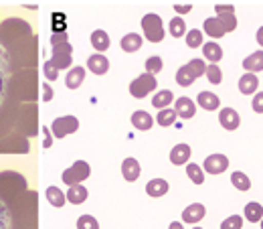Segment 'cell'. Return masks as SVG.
I'll use <instances>...</instances> for the list:
<instances>
[{
  "mask_svg": "<svg viewBox=\"0 0 263 229\" xmlns=\"http://www.w3.org/2000/svg\"><path fill=\"white\" fill-rule=\"evenodd\" d=\"M217 19L225 27V31L231 33L237 29V19H235V6L233 4H217Z\"/></svg>",
  "mask_w": 263,
  "mask_h": 229,
  "instance_id": "cell-8",
  "label": "cell"
},
{
  "mask_svg": "<svg viewBox=\"0 0 263 229\" xmlns=\"http://www.w3.org/2000/svg\"><path fill=\"white\" fill-rule=\"evenodd\" d=\"M174 99V94L170 92V90H164V92H158L154 99H152V105L154 108H158V110H166L168 105H170V101Z\"/></svg>",
  "mask_w": 263,
  "mask_h": 229,
  "instance_id": "cell-31",
  "label": "cell"
},
{
  "mask_svg": "<svg viewBox=\"0 0 263 229\" xmlns=\"http://www.w3.org/2000/svg\"><path fill=\"white\" fill-rule=\"evenodd\" d=\"M77 229H99V223L96 217L91 215H81L77 219Z\"/></svg>",
  "mask_w": 263,
  "mask_h": 229,
  "instance_id": "cell-37",
  "label": "cell"
},
{
  "mask_svg": "<svg viewBox=\"0 0 263 229\" xmlns=\"http://www.w3.org/2000/svg\"><path fill=\"white\" fill-rule=\"evenodd\" d=\"M206 73V65L202 59H193L189 65H182L176 71V83L180 87H189L195 83V79Z\"/></svg>",
  "mask_w": 263,
  "mask_h": 229,
  "instance_id": "cell-1",
  "label": "cell"
},
{
  "mask_svg": "<svg viewBox=\"0 0 263 229\" xmlns=\"http://www.w3.org/2000/svg\"><path fill=\"white\" fill-rule=\"evenodd\" d=\"M168 229H184V227H182V223H180V221H172Z\"/></svg>",
  "mask_w": 263,
  "mask_h": 229,
  "instance_id": "cell-44",
  "label": "cell"
},
{
  "mask_svg": "<svg viewBox=\"0 0 263 229\" xmlns=\"http://www.w3.org/2000/svg\"><path fill=\"white\" fill-rule=\"evenodd\" d=\"M202 53H204V57L211 61V65H215V63H219V61L223 59V49H221L217 43H204V45H202Z\"/></svg>",
  "mask_w": 263,
  "mask_h": 229,
  "instance_id": "cell-24",
  "label": "cell"
},
{
  "mask_svg": "<svg viewBox=\"0 0 263 229\" xmlns=\"http://www.w3.org/2000/svg\"><path fill=\"white\" fill-rule=\"evenodd\" d=\"M243 67L247 73H255V71H263V51H255L251 53L245 61H243Z\"/></svg>",
  "mask_w": 263,
  "mask_h": 229,
  "instance_id": "cell-23",
  "label": "cell"
},
{
  "mask_svg": "<svg viewBox=\"0 0 263 229\" xmlns=\"http://www.w3.org/2000/svg\"><path fill=\"white\" fill-rule=\"evenodd\" d=\"M195 229H202V227H195Z\"/></svg>",
  "mask_w": 263,
  "mask_h": 229,
  "instance_id": "cell-47",
  "label": "cell"
},
{
  "mask_svg": "<svg viewBox=\"0 0 263 229\" xmlns=\"http://www.w3.org/2000/svg\"><path fill=\"white\" fill-rule=\"evenodd\" d=\"M245 217L249 223H257L263 219V207L259 203H247L245 207Z\"/></svg>",
  "mask_w": 263,
  "mask_h": 229,
  "instance_id": "cell-28",
  "label": "cell"
},
{
  "mask_svg": "<svg viewBox=\"0 0 263 229\" xmlns=\"http://www.w3.org/2000/svg\"><path fill=\"white\" fill-rule=\"evenodd\" d=\"M87 189L83 187V185H73V187H69V191H67V201L69 203H73V205H81V203H85V199H87Z\"/></svg>",
  "mask_w": 263,
  "mask_h": 229,
  "instance_id": "cell-22",
  "label": "cell"
},
{
  "mask_svg": "<svg viewBox=\"0 0 263 229\" xmlns=\"http://www.w3.org/2000/svg\"><path fill=\"white\" fill-rule=\"evenodd\" d=\"M204 33L209 34V37H213V39H221V37L227 34V31L221 25V21L217 16H213V19H206L204 21Z\"/></svg>",
  "mask_w": 263,
  "mask_h": 229,
  "instance_id": "cell-20",
  "label": "cell"
},
{
  "mask_svg": "<svg viewBox=\"0 0 263 229\" xmlns=\"http://www.w3.org/2000/svg\"><path fill=\"white\" fill-rule=\"evenodd\" d=\"M43 71H45V77H47L49 81H55V79L59 77V69L53 65L51 61H47V63L43 65Z\"/></svg>",
  "mask_w": 263,
  "mask_h": 229,
  "instance_id": "cell-40",
  "label": "cell"
},
{
  "mask_svg": "<svg viewBox=\"0 0 263 229\" xmlns=\"http://www.w3.org/2000/svg\"><path fill=\"white\" fill-rule=\"evenodd\" d=\"M261 229H263V219H261Z\"/></svg>",
  "mask_w": 263,
  "mask_h": 229,
  "instance_id": "cell-46",
  "label": "cell"
},
{
  "mask_svg": "<svg viewBox=\"0 0 263 229\" xmlns=\"http://www.w3.org/2000/svg\"><path fill=\"white\" fill-rule=\"evenodd\" d=\"M91 45H93V49L99 51L101 55H103V51H107V47H109V34L105 33V31H93L91 33Z\"/></svg>",
  "mask_w": 263,
  "mask_h": 229,
  "instance_id": "cell-26",
  "label": "cell"
},
{
  "mask_svg": "<svg viewBox=\"0 0 263 229\" xmlns=\"http://www.w3.org/2000/svg\"><path fill=\"white\" fill-rule=\"evenodd\" d=\"M10 81V53L4 43H0V103L4 101Z\"/></svg>",
  "mask_w": 263,
  "mask_h": 229,
  "instance_id": "cell-5",
  "label": "cell"
},
{
  "mask_svg": "<svg viewBox=\"0 0 263 229\" xmlns=\"http://www.w3.org/2000/svg\"><path fill=\"white\" fill-rule=\"evenodd\" d=\"M158 71H162V59H160V57H150V59H146V73L156 75Z\"/></svg>",
  "mask_w": 263,
  "mask_h": 229,
  "instance_id": "cell-38",
  "label": "cell"
},
{
  "mask_svg": "<svg viewBox=\"0 0 263 229\" xmlns=\"http://www.w3.org/2000/svg\"><path fill=\"white\" fill-rule=\"evenodd\" d=\"M176 110H170V108H166V110H160L158 112V116H156V122L162 126V128H168V126H172L174 122H176Z\"/></svg>",
  "mask_w": 263,
  "mask_h": 229,
  "instance_id": "cell-30",
  "label": "cell"
},
{
  "mask_svg": "<svg viewBox=\"0 0 263 229\" xmlns=\"http://www.w3.org/2000/svg\"><path fill=\"white\" fill-rule=\"evenodd\" d=\"M186 45H189L191 49H198V47L202 45V33H200L198 29L189 31V33H186Z\"/></svg>",
  "mask_w": 263,
  "mask_h": 229,
  "instance_id": "cell-36",
  "label": "cell"
},
{
  "mask_svg": "<svg viewBox=\"0 0 263 229\" xmlns=\"http://www.w3.org/2000/svg\"><path fill=\"white\" fill-rule=\"evenodd\" d=\"M168 189H170V185H168V181H164V179H152L146 185V193L150 197H154V199L164 197L168 193Z\"/></svg>",
  "mask_w": 263,
  "mask_h": 229,
  "instance_id": "cell-19",
  "label": "cell"
},
{
  "mask_svg": "<svg viewBox=\"0 0 263 229\" xmlns=\"http://www.w3.org/2000/svg\"><path fill=\"white\" fill-rule=\"evenodd\" d=\"M231 183H233V187L239 189V191H249V189H251L249 177H247L245 172H241V170H235V172L231 174Z\"/></svg>",
  "mask_w": 263,
  "mask_h": 229,
  "instance_id": "cell-27",
  "label": "cell"
},
{
  "mask_svg": "<svg viewBox=\"0 0 263 229\" xmlns=\"http://www.w3.org/2000/svg\"><path fill=\"white\" fill-rule=\"evenodd\" d=\"M140 172H142V168H140V163L136 158H126L124 161V164H122V174H124V179L128 183H136L138 177H140Z\"/></svg>",
  "mask_w": 263,
  "mask_h": 229,
  "instance_id": "cell-16",
  "label": "cell"
},
{
  "mask_svg": "<svg viewBox=\"0 0 263 229\" xmlns=\"http://www.w3.org/2000/svg\"><path fill=\"white\" fill-rule=\"evenodd\" d=\"M47 199H49V203L53 207H63L67 203V195L61 189H57V187H49L47 189Z\"/></svg>",
  "mask_w": 263,
  "mask_h": 229,
  "instance_id": "cell-29",
  "label": "cell"
},
{
  "mask_svg": "<svg viewBox=\"0 0 263 229\" xmlns=\"http://www.w3.org/2000/svg\"><path fill=\"white\" fill-rule=\"evenodd\" d=\"M257 43H259V45L263 47V27L259 29V31H257Z\"/></svg>",
  "mask_w": 263,
  "mask_h": 229,
  "instance_id": "cell-45",
  "label": "cell"
},
{
  "mask_svg": "<svg viewBox=\"0 0 263 229\" xmlns=\"http://www.w3.org/2000/svg\"><path fill=\"white\" fill-rule=\"evenodd\" d=\"M204 213H206L204 205L193 203V205H189V207L182 211V221H184V223H198V221L204 217Z\"/></svg>",
  "mask_w": 263,
  "mask_h": 229,
  "instance_id": "cell-12",
  "label": "cell"
},
{
  "mask_svg": "<svg viewBox=\"0 0 263 229\" xmlns=\"http://www.w3.org/2000/svg\"><path fill=\"white\" fill-rule=\"evenodd\" d=\"M186 174H189V179H191L195 185H202V183H204V170H202L198 164H189V166H186Z\"/></svg>",
  "mask_w": 263,
  "mask_h": 229,
  "instance_id": "cell-33",
  "label": "cell"
},
{
  "mask_svg": "<svg viewBox=\"0 0 263 229\" xmlns=\"http://www.w3.org/2000/svg\"><path fill=\"white\" fill-rule=\"evenodd\" d=\"M85 79V67H71L65 77V85L69 90H77Z\"/></svg>",
  "mask_w": 263,
  "mask_h": 229,
  "instance_id": "cell-17",
  "label": "cell"
},
{
  "mask_svg": "<svg viewBox=\"0 0 263 229\" xmlns=\"http://www.w3.org/2000/svg\"><path fill=\"white\" fill-rule=\"evenodd\" d=\"M197 99H198V105L202 110H209V112L219 110V105H221V99L217 98L215 94H211V92H200Z\"/></svg>",
  "mask_w": 263,
  "mask_h": 229,
  "instance_id": "cell-21",
  "label": "cell"
},
{
  "mask_svg": "<svg viewBox=\"0 0 263 229\" xmlns=\"http://www.w3.org/2000/svg\"><path fill=\"white\" fill-rule=\"evenodd\" d=\"M142 31L146 34V39L150 43H160L164 39V25H162V19L154 12H148L144 19H142Z\"/></svg>",
  "mask_w": 263,
  "mask_h": 229,
  "instance_id": "cell-2",
  "label": "cell"
},
{
  "mask_svg": "<svg viewBox=\"0 0 263 229\" xmlns=\"http://www.w3.org/2000/svg\"><path fill=\"white\" fill-rule=\"evenodd\" d=\"M79 128V120L75 116H61L53 122V136L55 138H65L67 134H73Z\"/></svg>",
  "mask_w": 263,
  "mask_h": 229,
  "instance_id": "cell-7",
  "label": "cell"
},
{
  "mask_svg": "<svg viewBox=\"0 0 263 229\" xmlns=\"http://www.w3.org/2000/svg\"><path fill=\"white\" fill-rule=\"evenodd\" d=\"M241 227H243V219L239 215H231V217H227L221 223V229H241Z\"/></svg>",
  "mask_w": 263,
  "mask_h": 229,
  "instance_id": "cell-39",
  "label": "cell"
},
{
  "mask_svg": "<svg viewBox=\"0 0 263 229\" xmlns=\"http://www.w3.org/2000/svg\"><path fill=\"white\" fill-rule=\"evenodd\" d=\"M191 158V146L189 144H176L170 152V163L176 164V166H182V164L189 163Z\"/></svg>",
  "mask_w": 263,
  "mask_h": 229,
  "instance_id": "cell-15",
  "label": "cell"
},
{
  "mask_svg": "<svg viewBox=\"0 0 263 229\" xmlns=\"http://www.w3.org/2000/svg\"><path fill=\"white\" fill-rule=\"evenodd\" d=\"M122 49L126 51V53H136V51H140V47H142V37L136 33H128L124 34V39H122Z\"/></svg>",
  "mask_w": 263,
  "mask_h": 229,
  "instance_id": "cell-25",
  "label": "cell"
},
{
  "mask_svg": "<svg viewBox=\"0 0 263 229\" xmlns=\"http://www.w3.org/2000/svg\"><path fill=\"white\" fill-rule=\"evenodd\" d=\"M156 87H158L156 77L150 75V73H142L140 77H136L130 83V94L136 99H142V98H146L150 92H154Z\"/></svg>",
  "mask_w": 263,
  "mask_h": 229,
  "instance_id": "cell-4",
  "label": "cell"
},
{
  "mask_svg": "<svg viewBox=\"0 0 263 229\" xmlns=\"http://www.w3.org/2000/svg\"><path fill=\"white\" fill-rule=\"evenodd\" d=\"M51 63L57 67L59 71L61 69H69V65L73 63V47L71 43H61V45H55L53 47V59Z\"/></svg>",
  "mask_w": 263,
  "mask_h": 229,
  "instance_id": "cell-6",
  "label": "cell"
},
{
  "mask_svg": "<svg viewBox=\"0 0 263 229\" xmlns=\"http://www.w3.org/2000/svg\"><path fill=\"white\" fill-rule=\"evenodd\" d=\"M257 87H259V79H257L255 73H245V75L239 79V92H241L243 96H251V94H255Z\"/></svg>",
  "mask_w": 263,
  "mask_h": 229,
  "instance_id": "cell-13",
  "label": "cell"
},
{
  "mask_svg": "<svg viewBox=\"0 0 263 229\" xmlns=\"http://www.w3.org/2000/svg\"><path fill=\"white\" fill-rule=\"evenodd\" d=\"M89 174H91V166L85 161H77V163L71 164L63 172L61 181L65 183L67 187H73V185H81V181H85Z\"/></svg>",
  "mask_w": 263,
  "mask_h": 229,
  "instance_id": "cell-3",
  "label": "cell"
},
{
  "mask_svg": "<svg viewBox=\"0 0 263 229\" xmlns=\"http://www.w3.org/2000/svg\"><path fill=\"white\" fill-rule=\"evenodd\" d=\"M197 114V105L191 98H178L176 99V116H180L182 120H189Z\"/></svg>",
  "mask_w": 263,
  "mask_h": 229,
  "instance_id": "cell-14",
  "label": "cell"
},
{
  "mask_svg": "<svg viewBox=\"0 0 263 229\" xmlns=\"http://www.w3.org/2000/svg\"><path fill=\"white\" fill-rule=\"evenodd\" d=\"M253 110L257 114H263V92L255 94V98H253Z\"/></svg>",
  "mask_w": 263,
  "mask_h": 229,
  "instance_id": "cell-41",
  "label": "cell"
},
{
  "mask_svg": "<svg viewBox=\"0 0 263 229\" xmlns=\"http://www.w3.org/2000/svg\"><path fill=\"white\" fill-rule=\"evenodd\" d=\"M219 122L225 130H237L241 120H239V114L233 110V108H223L221 114H219Z\"/></svg>",
  "mask_w": 263,
  "mask_h": 229,
  "instance_id": "cell-10",
  "label": "cell"
},
{
  "mask_svg": "<svg viewBox=\"0 0 263 229\" xmlns=\"http://www.w3.org/2000/svg\"><path fill=\"white\" fill-rule=\"evenodd\" d=\"M132 124H134V128L146 132V130H150V128H152L154 120H152V116H150L148 112L138 110V112H134V116H132Z\"/></svg>",
  "mask_w": 263,
  "mask_h": 229,
  "instance_id": "cell-18",
  "label": "cell"
},
{
  "mask_svg": "<svg viewBox=\"0 0 263 229\" xmlns=\"http://www.w3.org/2000/svg\"><path fill=\"white\" fill-rule=\"evenodd\" d=\"M168 31H170V34H172L174 39H180L182 34L186 37V23H184V19H180V16L172 19L170 25H168Z\"/></svg>",
  "mask_w": 263,
  "mask_h": 229,
  "instance_id": "cell-32",
  "label": "cell"
},
{
  "mask_svg": "<svg viewBox=\"0 0 263 229\" xmlns=\"http://www.w3.org/2000/svg\"><path fill=\"white\" fill-rule=\"evenodd\" d=\"M87 69H89L91 73H96V75H105L107 69H109V61H107L105 55L96 53V55H91V57L87 59Z\"/></svg>",
  "mask_w": 263,
  "mask_h": 229,
  "instance_id": "cell-11",
  "label": "cell"
},
{
  "mask_svg": "<svg viewBox=\"0 0 263 229\" xmlns=\"http://www.w3.org/2000/svg\"><path fill=\"white\" fill-rule=\"evenodd\" d=\"M51 43H53V47H55V45L69 43V41H67V34L65 33H53V37H51Z\"/></svg>",
  "mask_w": 263,
  "mask_h": 229,
  "instance_id": "cell-42",
  "label": "cell"
},
{
  "mask_svg": "<svg viewBox=\"0 0 263 229\" xmlns=\"http://www.w3.org/2000/svg\"><path fill=\"white\" fill-rule=\"evenodd\" d=\"M227 168H229V158L225 154H211L204 161V170L211 172V174H221Z\"/></svg>",
  "mask_w": 263,
  "mask_h": 229,
  "instance_id": "cell-9",
  "label": "cell"
},
{
  "mask_svg": "<svg viewBox=\"0 0 263 229\" xmlns=\"http://www.w3.org/2000/svg\"><path fill=\"white\" fill-rule=\"evenodd\" d=\"M0 229H12V217L6 203L0 199Z\"/></svg>",
  "mask_w": 263,
  "mask_h": 229,
  "instance_id": "cell-34",
  "label": "cell"
},
{
  "mask_svg": "<svg viewBox=\"0 0 263 229\" xmlns=\"http://www.w3.org/2000/svg\"><path fill=\"white\" fill-rule=\"evenodd\" d=\"M191 8H193L191 4H184V6H182V4H176V6H174V10H176L178 14H186V12H191Z\"/></svg>",
  "mask_w": 263,
  "mask_h": 229,
  "instance_id": "cell-43",
  "label": "cell"
},
{
  "mask_svg": "<svg viewBox=\"0 0 263 229\" xmlns=\"http://www.w3.org/2000/svg\"><path fill=\"white\" fill-rule=\"evenodd\" d=\"M206 77H209V81L213 83V85H219L221 81H223V73H221V69L217 65H206V73H204Z\"/></svg>",
  "mask_w": 263,
  "mask_h": 229,
  "instance_id": "cell-35",
  "label": "cell"
}]
</instances>
